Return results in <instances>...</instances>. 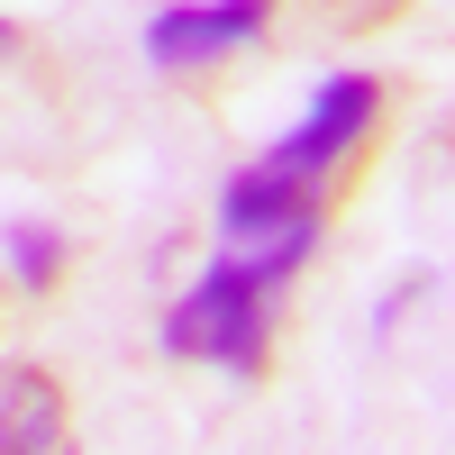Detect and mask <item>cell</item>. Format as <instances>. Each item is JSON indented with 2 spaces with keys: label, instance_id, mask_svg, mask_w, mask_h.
I'll use <instances>...</instances> for the list:
<instances>
[{
  "label": "cell",
  "instance_id": "1",
  "mask_svg": "<svg viewBox=\"0 0 455 455\" xmlns=\"http://www.w3.org/2000/svg\"><path fill=\"white\" fill-rule=\"evenodd\" d=\"M264 291H274V274H264L246 246H237V255H219L210 274L164 310V347H173V355H210V364H255Z\"/></svg>",
  "mask_w": 455,
  "mask_h": 455
},
{
  "label": "cell",
  "instance_id": "2",
  "mask_svg": "<svg viewBox=\"0 0 455 455\" xmlns=\"http://www.w3.org/2000/svg\"><path fill=\"white\" fill-rule=\"evenodd\" d=\"M373 128V83H364V73H337V83H319V100H310V119H300L283 146H274V164L283 173H328L337 156H347V146Z\"/></svg>",
  "mask_w": 455,
  "mask_h": 455
},
{
  "label": "cell",
  "instance_id": "3",
  "mask_svg": "<svg viewBox=\"0 0 455 455\" xmlns=\"http://www.w3.org/2000/svg\"><path fill=\"white\" fill-rule=\"evenodd\" d=\"M255 0H219V10H156L146 19V55L156 64H219V55H237L255 46Z\"/></svg>",
  "mask_w": 455,
  "mask_h": 455
},
{
  "label": "cell",
  "instance_id": "4",
  "mask_svg": "<svg viewBox=\"0 0 455 455\" xmlns=\"http://www.w3.org/2000/svg\"><path fill=\"white\" fill-rule=\"evenodd\" d=\"M64 446V392L36 364H0V455H55Z\"/></svg>",
  "mask_w": 455,
  "mask_h": 455
},
{
  "label": "cell",
  "instance_id": "5",
  "mask_svg": "<svg viewBox=\"0 0 455 455\" xmlns=\"http://www.w3.org/2000/svg\"><path fill=\"white\" fill-rule=\"evenodd\" d=\"M10 264H19L28 283H46V264H55V237H46V228H28V237H10Z\"/></svg>",
  "mask_w": 455,
  "mask_h": 455
},
{
  "label": "cell",
  "instance_id": "6",
  "mask_svg": "<svg viewBox=\"0 0 455 455\" xmlns=\"http://www.w3.org/2000/svg\"><path fill=\"white\" fill-rule=\"evenodd\" d=\"M0 55H10V28H0Z\"/></svg>",
  "mask_w": 455,
  "mask_h": 455
}]
</instances>
